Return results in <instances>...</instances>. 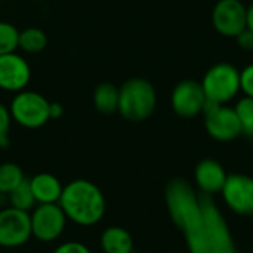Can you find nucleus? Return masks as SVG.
Listing matches in <instances>:
<instances>
[{"instance_id": "1", "label": "nucleus", "mask_w": 253, "mask_h": 253, "mask_svg": "<svg viewBox=\"0 0 253 253\" xmlns=\"http://www.w3.org/2000/svg\"><path fill=\"white\" fill-rule=\"evenodd\" d=\"M165 200L170 219L184 234L188 252L211 253L200 196L194 187L182 178L172 179L166 187Z\"/></svg>"}, {"instance_id": "2", "label": "nucleus", "mask_w": 253, "mask_h": 253, "mask_svg": "<svg viewBox=\"0 0 253 253\" xmlns=\"http://www.w3.org/2000/svg\"><path fill=\"white\" fill-rule=\"evenodd\" d=\"M67 219L82 227H92L98 224L107 209L102 191L87 179H74L62 188L58 202Z\"/></svg>"}, {"instance_id": "3", "label": "nucleus", "mask_w": 253, "mask_h": 253, "mask_svg": "<svg viewBox=\"0 0 253 253\" xmlns=\"http://www.w3.org/2000/svg\"><path fill=\"white\" fill-rule=\"evenodd\" d=\"M157 105V92L151 82L142 77L127 79L119 87L117 113L127 122H144L151 117Z\"/></svg>"}, {"instance_id": "4", "label": "nucleus", "mask_w": 253, "mask_h": 253, "mask_svg": "<svg viewBox=\"0 0 253 253\" xmlns=\"http://www.w3.org/2000/svg\"><path fill=\"white\" fill-rule=\"evenodd\" d=\"M200 83L209 102L225 105L240 93V70L230 62H218L205 73Z\"/></svg>"}, {"instance_id": "5", "label": "nucleus", "mask_w": 253, "mask_h": 253, "mask_svg": "<svg viewBox=\"0 0 253 253\" xmlns=\"http://www.w3.org/2000/svg\"><path fill=\"white\" fill-rule=\"evenodd\" d=\"M49 104L50 101H47L42 93L24 89L12 98L9 111L12 120L19 126L39 129L50 120Z\"/></svg>"}, {"instance_id": "6", "label": "nucleus", "mask_w": 253, "mask_h": 253, "mask_svg": "<svg viewBox=\"0 0 253 253\" xmlns=\"http://www.w3.org/2000/svg\"><path fill=\"white\" fill-rule=\"evenodd\" d=\"M206 227V239L211 253H237L230 227L212 196H200Z\"/></svg>"}, {"instance_id": "7", "label": "nucleus", "mask_w": 253, "mask_h": 253, "mask_svg": "<svg viewBox=\"0 0 253 253\" xmlns=\"http://www.w3.org/2000/svg\"><path fill=\"white\" fill-rule=\"evenodd\" d=\"M203 117L206 132L215 141L231 142L242 136V125L234 111V107H230L228 104H213L206 99Z\"/></svg>"}, {"instance_id": "8", "label": "nucleus", "mask_w": 253, "mask_h": 253, "mask_svg": "<svg viewBox=\"0 0 253 253\" xmlns=\"http://www.w3.org/2000/svg\"><path fill=\"white\" fill-rule=\"evenodd\" d=\"M225 206L242 216H253V178L245 173H231L219 193Z\"/></svg>"}, {"instance_id": "9", "label": "nucleus", "mask_w": 253, "mask_h": 253, "mask_svg": "<svg viewBox=\"0 0 253 253\" xmlns=\"http://www.w3.org/2000/svg\"><path fill=\"white\" fill-rule=\"evenodd\" d=\"M31 236V218L28 212L12 206L0 211V248H19Z\"/></svg>"}, {"instance_id": "10", "label": "nucleus", "mask_w": 253, "mask_h": 253, "mask_svg": "<svg viewBox=\"0 0 253 253\" xmlns=\"http://www.w3.org/2000/svg\"><path fill=\"white\" fill-rule=\"evenodd\" d=\"M170 105L175 114L182 119H193L203 114L206 95L202 83L193 79H185L176 83L170 95Z\"/></svg>"}, {"instance_id": "11", "label": "nucleus", "mask_w": 253, "mask_h": 253, "mask_svg": "<svg viewBox=\"0 0 253 253\" xmlns=\"http://www.w3.org/2000/svg\"><path fill=\"white\" fill-rule=\"evenodd\" d=\"M30 218L33 237L44 243L56 240L62 234L67 222V216L58 203L39 205Z\"/></svg>"}, {"instance_id": "12", "label": "nucleus", "mask_w": 253, "mask_h": 253, "mask_svg": "<svg viewBox=\"0 0 253 253\" xmlns=\"http://www.w3.org/2000/svg\"><path fill=\"white\" fill-rule=\"evenodd\" d=\"M246 9L242 0H218L212 10V25L224 37H236L246 28Z\"/></svg>"}, {"instance_id": "13", "label": "nucleus", "mask_w": 253, "mask_h": 253, "mask_svg": "<svg viewBox=\"0 0 253 253\" xmlns=\"http://www.w3.org/2000/svg\"><path fill=\"white\" fill-rule=\"evenodd\" d=\"M31 79L28 62L16 52L0 55V89L6 92L24 90Z\"/></svg>"}, {"instance_id": "14", "label": "nucleus", "mask_w": 253, "mask_h": 253, "mask_svg": "<svg viewBox=\"0 0 253 253\" xmlns=\"http://www.w3.org/2000/svg\"><path fill=\"white\" fill-rule=\"evenodd\" d=\"M228 173L224 166L215 159H203L197 163L194 169V181L202 194L215 196L219 194Z\"/></svg>"}, {"instance_id": "15", "label": "nucleus", "mask_w": 253, "mask_h": 253, "mask_svg": "<svg viewBox=\"0 0 253 253\" xmlns=\"http://www.w3.org/2000/svg\"><path fill=\"white\" fill-rule=\"evenodd\" d=\"M30 181L31 191L34 194L36 203L39 205H50L58 203L62 194V184L61 181L47 172H42L34 175Z\"/></svg>"}, {"instance_id": "16", "label": "nucleus", "mask_w": 253, "mask_h": 253, "mask_svg": "<svg viewBox=\"0 0 253 253\" xmlns=\"http://www.w3.org/2000/svg\"><path fill=\"white\" fill-rule=\"evenodd\" d=\"M99 243L104 253H129L133 251V239L130 233L122 227L105 228Z\"/></svg>"}, {"instance_id": "17", "label": "nucleus", "mask_w": 253, "mask_h": 253, "mask_svg": "<svg viewBox=\"0 0 253 253\" xmlns=\"http://www.w3.org/2000/svg\"><path fill=\"white\" fill-rule=\"evenodd\" d=\"M93 105L102 114H113L119 108V87L111 82L99 83L93 90Z\"/></svg>"}, {"instance_id": "18", "label": "nucleus", "mask_w": 253, "mask_h": 253, "mask_svg": "<svg viewBox=\"0 0 253 253\" xmlns=\"http://www.w3.org/2000/svg\"><path fill=\"white\" fill-rule=\"evenodd\" d=\"M47 46V36L42 28L28 27L19 31V49L25 53H40Z\"/></svg>"}, {"instance_id": "19", "label": "nucleus", "mask_w": 253, "mask_h": 253, "mask_svg": "<svg viewBox=\"0 0 253 253\" xmlns=\"http://www.w3.org/2000/svg\"><path fill=\"white\" fill-rule=\"evenodd\" d=\"M24 179V172L16 163L0 165V194L12 193Z\"/></svg>"}, {"instance_id": "20", "label": "nucleus", "mask_w": 253, "mask_h": 253, "mask_svg": "<svg viewBox=\"0 0 253 253\" xmlns=\"http://www.w3.org/2000/svg\"><path fill=\"white\" fill-rule=\"evenodd\" d=\"M7 196H9L10 206L15 208V209L24 211V212H30L34 208V205H36V199H34V194L31 191V187H30V181L28 179H24Z\"/></svg>"}, {"instance_id": "21", "label": "nucleus", "mask_w": 253, "mask_h": 253, "mask_svg": "<svg viewBox=\"0 0 253 253\" xmlns=\"http://www.w3.org/2000/svg\"><path fill=\"white\" fill-rule=\"evenodd\" d=\"M234 111L242 125V135L253 138V98H240L234 105Z\"/></svg>"}, {"instance_id": "22", "label": "nucleus", "mask_w": 253, "mask_h": 253, "mask_svg": "<svg viewBox=\"0 0 253 253\" xmlns=\"http://www.w3.org/2000/svg\"><path fill=\"white\" fill-rule=\"evenodd\" d=\"M19 49V31L6 21H0V55L12 53Z\"/></svg>"}, {"instance_id": "23", "label": "nucleus", "mask_w": 253, "mask_h": 253, "mask_svg": "<svg viewBox=\"0 0 253 253\" xmlns=\"http://www.w3.org/2000/svg\"><path fill=\"white\" fill-rule=\"evenodd\" d=\"M12 116L6 105L0 102V148H6L9 145V133H10Z\"/></svg>"}, {"instance_id": "24", "label": "nucleus", "mask_w": 253, "mask_h": 253, "mask_svg": "<svg viewBox=\"0 0 253 253\" xmlns=\"http://www.w3.org/2000/svg\"><path fill=\"white\" fill-rule=\"evenodd\" d=\"M240 92H243V96L253 98V64L240 70Z\"/></svg>"}, {"instance_id": "25", "label": "nucleus", "mask_w": 253, "mask_h": 253, "mask_svg": "<svg viewBox=\"0 0 253 253\" xmlns=\"http://www.w3.org/2000/svg\"><path fill=\"white\" fill-rule=\"evenodd\" d=\"M53 253H92L89 251V248L80 242H65L62 245H59Z\"/></svg>"}, {"instance_id": "26", "label": "nucleus", "mask_w": 253, "mask_h": 253, "mask_svg": "<svg viewBox=\"0 0 253 253\" xmlns=\"http://www.w3.org/2000/svg\"><path fill=\"white\" fill-rule=\"evenodd\" d=\"M234 39H236V42H237V44H239L240 49L248 50V52L253 50V31H251L249 28H245Z\"/></svg>"}, {"instance_id": "27", "label": "nucleus", "mask_w": 253, "mask_h": 253, "mask_svg": "<svg viewBox=\"0 0 253 253\" xmlns=\"http://www.w3.org/2000/svg\"><path fill=\"white\" fill-rule=\"evenodd\" d=\"M62 114H64V107H62V104H61V102L53 101V102H50V104H49V117H50V120L61 119V117H62Z\"/></svg>"}, {"instance_id": "28", "label": "nucleus", "mask_w": 253, "mask_h": 253, "mask_svg": "<svg viewBox=\"0 0 253 253\" xmlns=\"http://www.w3.org/2000/svg\"><path fill=\"white\" fill-rule=\"evenodd\" d=\"M246 28L253 31V3H251L246 9Z\"/></svg>"}, {"instance_id": "29", "label": "nucleus", "mask_w": 253, "mask_h": 253, "mask_svg": "<svg viewBox=\"0 0 253 253\" xmlns=\"http://www.w3.org/2000/svg\"><path fill=\"white\" fill-rule=\"evenodd\" d=\"M129 253H135V252H133V251H132V252H129Z\"/></svg>"}, {"instance_id": "30", "label": "nucleus", "mask_w": 253, "mask_h": 253, "mask_svg": "<svg viewBox=\"0 0 253 253\" xmlns=\"http://www.w3.org/2000/svg\"><path fill=\"white\" fill-rule=\"evenodd\" d=\"M0 1H1V0H0Z\"/></svg>"}]
</instances>
